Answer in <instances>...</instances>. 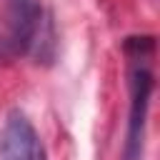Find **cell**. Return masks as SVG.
Listing matches in <instances>:
<instances>
[{
  "instance_id": "7a4b0ae2",
  "label": "cell",
  "mask_w": 160,
  "mask_h": 160,
  "mask_svg": "<svg viewBox=\"0 0 160 160\" xmlns=\"http://www.w3.org/2000/svg\"><path fill=\"white\" fill-rule=\"evenodd\" d=\"M50 28L52 25L42 12L40 0H5L0 28V58H40L42 45H52V35H48Z\"/></svg>"
},
{
  "instance_id": "3957f363",
  "label": "cell",
  "mask_w": 160,
  "mask_h": 160,
  "mask_svg": "<svg viewBox=\"0 0 160 160\" xmlns=\"http://www.w3.org/2000/svg\"><path fill=\"white\" fill-rule=\"evenodd\" d=\"M0 160H48L38 128L20 108H12L0 125Z\"/></svg>"
},
{
  "instance_id": "6da1fadb",
  "label": "cell",
  "mask_w": 160,
  "mask_h": 160,
  "mask_svg": "<svg viewBox=\"0 0 160 160\" xmlns=\"http://www.w3.org/2000/svg\"><path fill=\"white\" fill-rule=\"evenodd\" d=\"M122 52L128 60V125L120 160H142L145 158V138H148V115L155 90V38L152 35H130L122 40Z\"/></svg>"
}]
</instances>
